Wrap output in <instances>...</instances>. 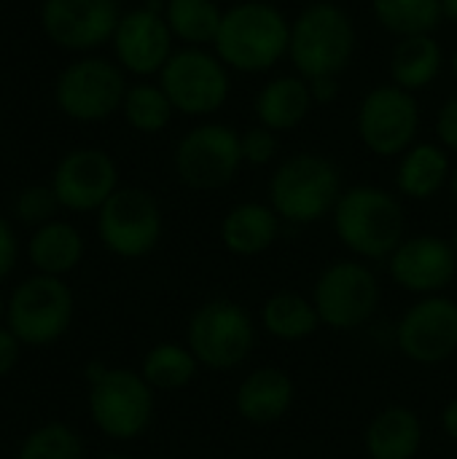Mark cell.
<instances>
[{"label":"cell","instance_id":"1","mask_svg":"<svg viewBox=\"0 0 457 459\" xmlns=\"http://www.w3.org/2000/svg\"><path fill=\"white\" fill-rule=\"evenodd\" d=\"M337 239L358 261H385L407 239V215L401 202L380 186H350L342 191L334 212Z\"/></svg>","mask_w":457,"mask_h":459},{"label":"cell","instance_id":"2","mask_svg":"<svg viewBox=\"0 0 457 459\" xmlns=\"http://www.w3.org/2000/svg\"><path fill=\"white\" fill-rule=\"evenodd\" d=\"M288 40L291 22L280 8L261 0H240L224 11L213 48L229 70L267 73L288 56Z\"/></svg>","mask_w":457,"mask_h":459},{"label":"cell","instance_id":"3","mask_svg":"<svg viewBox=\"0 0 457 459\" xmlns=\"http://www.w3.org/2000/svg\"><path fill=\"white\" fill-rule=\"evenodd\" d=\"M356 24L350 13L334 3H312L291 22L288 59L296 75L339 78L356 54Z\"/></svg>","mask_w":457,"mask_h":459},{"label":"cell","instance_id":"4","mask_svg":"<svg viewBox=\"0 0 457 459\" xmlns=\"http://www.w3.org/2000/svg\"><path fill=\"white\" fill-rule=\"evenodd\" d=\"M339 167L321 153H294L269 178V204L283 223L310 226L334 212L342 196Z\"/></svg>","mask_w":457,"mask_h":459},{"label":"cell","instance_id":"5","mask_svg":"<svg viewBox=\"0 0 457 459\" xmlns=\"http://www.w3.org/2000/svg\"><path fill=\"white\" fill-rule=\"evenodd\" d=\"M256 336V320L240 301L210 299L191 312L186 347L202 368L234 371L253 355Z\"/></svg>","mask_w":457,"mask_h":459},{"label":"cell","instance_id":"6","mask_svg":"<svg viewBox=\"0 0 457 459\" xmlns=\"http://www.w3.org/2000/svg\"><path fill=\"white\" fill-rule=\"evenodd\" d=\"M310 299L326 328L356 331L377 315L382 290L377 274L364 261L342 258L318 274Z\"/></svg>","mask_w":457,"mask_h":459},{"label":"cell","instance_id":"7","mask_svg":"<svg viewBox=\"0 0 457 459\" xmlns=\"http://www.w3.org/2000/svg\"><path fill=\"white\" fill-rule=\"evenodd\" d=\"M159 86L170 97L175 113L183 116H213L229 100V67L205 48L186 46L172 51L159 73Z\"/></svg>","mask_w":457,"mask_h":459},{"label":"cell","instance_id":"8","mask_svg":"<svg viewBox=\"0 0 457 459\" xmlns=\"http://www.w3.org/2000/svg\"><path fill=\"white\" fill-rule=\"evenodd\" d=\"M175 172L191 191H218L240 172L242 151L240 134L226 124H199L189 129L175 145Z\"/></svg>","mask_w":457,"mask_h":459},{"label":"cell","instance_id":"9","mask_svg":"<svg viewBox=\"0 0 457 459\" xmlns=\"http://www.w3.org/2000/svg\"><path fill=\"white\" fill-rule=\"evenodd\" d=\"M127 89V78L116 62L83 56L59 73L54 83V102L73 121H105L121 110Z\"/></svg>","mask_w":457,"mask_h":459},{"label":"cell","instance_id":"10","mask_svg":"<svg viewBox=\"0 0 457 459\" xmlns=\"http://www.w3.org/2000/svg\"><path fill=\"white\" fill-rule=\"evenodd\" d=\"M356 129L369 153L380 159L404 156L420 132V105L412 91L382 83L361 100Z\"/></svg>","mask_w":457,"mask_h":459},{"label":"cell","instance_id":"11","mask_svg":"<svg viewBox=\"0 0 457 459\" xmlns=\"http://www.w3.org/2000/svg\"><path fill=\"white\" fill-rule=\"evenodd\" d=\"M89 411L108 438L132 441L151 425L154 390L129 368H108L97 382H92Z\"/></svg>","mask_w":457,"mask_h":459},{"label":"cell","instance_id":"12","mask_svg":"<svg viewBox=\"0 0 457 459\" xmlns=\"http://www.w3.org/2000/svg\"><path fill=\"white\" fill-rule=\"evenodd\" d=\"M102 245L119 258H143L162 239L159 202L143 188H119L97 218Z\"/></svg>","mask_w":457,"mask_h":459},{"label":"cell","instance_id":"13","mask_svg":"<svg viewBox=\"0 0 457 459\" xmlns=\"http://www.w3.org/2000/svg\"><path fill=\"white\" fill-rule=\"evenodd\" d=\"M73 320L70 288L51 274L22 282L8 301V331L24 344H51Z\"/></svg>","mask_w":457,"mask_h":459},{"label":"cell","instance_id":"14","mask_svg":"<svg viewBox=\"0 0 457 459\" xmlns=\"http://www.w3.org/2000/svg\"><path fill=\"white\" fill-rule=\"evenodd\" d=\"M399 352L417 366L447 363L457 352V301L439 293L417 299L396 325Z\"/></svg>","mask_w":457,"mask_h":459},{"label":"cell","instance_id":"15","mask_svg":"<svg viewBox=\"0 0 457 459\" xmlns=\"http://www.w3.org/2000/svg\"><path fill=\"white\" fill-rule=\"evenodd\" d=\"M119 19L116 0H43L40 5L46 38L67 51H92L113 40Z\"/></svg>","mask_w":457,"mask_h":459},{"label":"cell","instance_id":"16","mask_svg":"<svg viewBox=\"0 0 457 459\" xmlns=\"http://www.w3.org/2000/svg\"><path fill=\"white\" fill-rule=\"evenodd\" d=\"M388 264L393 282L417 299L444 293L457 274L453 242L436 234L407 237L388 258Z\"/></svg>","mask_w":457,"mask_h":459},{"label":"cell","instance_id":"17","mask_svg":"<svg viewBox=\"0 0 457 459\" xmlns=\"http://www.w3.org/2000/svg\"><path fill=\"white\" fill-rule=\"evenodd\" d=\"M51 188L59 207L73 212L100 210L119 191L116 161L100 148H75L59 159Z\"/></svg>","mask_w":457,"mask_h":459},{"label":"cell","instance_id":"18","mask_svg":"<svg viewBox=\"0 0 457 459\" xmlns=\"http://www.w3.org/2000/svg\"><path fill=\"white\" fill-rule=\"evenodd\" d=\"M172 40L175 38L164 19V11L143 5L121 13L110 43L121 70H129L135 75H159L172 56Z\"/></svg>","mask_w":457,"mask_h":459},{"label":"cell","instance_id":"19","mask_svg":"<svg viewBox=\"0 0 457 459\" xmlns=\"http://www.w3.org/2000/svg\"><path fill=\"white\" fill-rule=\"evenodd\" d=\"M294 401H296V385L291 374L277 366L253 368L234 393L237 414L256 428H269L286 420Z\"/></svg>","mask_w":457,"mask_h":459},{"label":"cell","instance_id":"20","mask_svg":"<svg viewBox=\"0 0 457 459\" xmlns=\"http://www.w3.org/2000/svg\"><path fill=\"white\" fill-rule=\"evenodd\" d=\"M280 215L272 204L240 202L221 221V242L237 258H256L267 253L280 237Z\"/></svg>","mask_w":457,"mask_h":459},{"label":"cell","instance_id":"21","mask_svg":"<svg viewBox=\"0 0 457 459\" xmlns=\"http://www.w3.org/2000/svg\"><path fill=\"white\" fill-rule=\"evenodd\" d=\"M423 438L426 430L417 411L409 406H388L369 420L364 446L369 459H415Z\"/></svg>","mask_w":457,"mask_h":459},{"label":"cell","instance_id":"22","mask_svg":"<svg viewBox=\"0 0 457 459\" xmlns=\"http://www.w3.org/2000/svg\"><path fill=\"white\" fill-rule=\"evenodd\" d=\"M315 100L310 91V81L302 75H277L261 86L256 94L253 110L261 126L272 132H291L296 129L312 110Z\"/></svg>","mask_w":457,"mask_h":459},{"label":"cell","instance_id":"23","mask_svg":"<svg viewBox=\"0 0 457 459\" xmlns=\"http://www.w3.org/2000/svg\"><path fill=\"white\" fill-rule=\"evenodd\" d=\"M453 161L442 143H415L399 161L396 186L407 199L426 202L450 186Z\"/></svg>","mask_w":457,"mask_h":459},{"label":"cell","instance_id":"24","mask_svg":"<svg viewBox=\"0 0 457 459\" xmlns=\"http://www.w3.org/2000/svg\"><path fill=\"white\" fill-rule=\"evenodd\" d=\"M321 325L323 323L318 317L312 299H307L296 290H277L261 307L264 333L277 342H286V344L312 339Z\"/></svg>","mask_w":457,"mask_h":459},{"label":"cell","instance_id":"25","mask_svg":"<svg viewBox=\"0 0 457 459\" xmlns=\"http://www.w3.org/2000/svg\"><path fill=\"white\" fill-rule=\"evenodd\" d=\"M442 62L444 54L434 35L401 38L391 54V78L396 86L415 94L428 83H434V78L442 73Z\"/></svg>","mask_w":457,"mask_h":459},{"label":"cell","instance_id":"26","mask_svg":"<svg viewBox=\"0 0 457 459\" xmlns=\"http://www.w3.org/2000/svg\"><path fill=\"white\" fill-rule=\"evenodd\" d=\"M164 19L175 40L205 48L215 43L224 11L218 0H164Z\"/></svg>","mask_w":457,"mask_h":459},{"label":"cell","instance_id":"27","mask_svg":"<svg viewBox=\"0 0 457 459\" xmlns=\"http://www.w3.org/2000/svg\"><path fill=\"white\" fill-rule=\"evenodd\" d=\"M83 255V239L75 226L51 221L40 226L30 239V261L51 277H59L78 266Z\"/></svg>","mask_w":457,"mask_h":459},{"label":"cell","instance_id":"28","mask_svg":"<svg viewBox=\"0 0 457 459\" xmlns=\"http://www.w3.org/2000/svg\"><path fill=\"white\" fill-rule=\"evenodd\" d=\"M197 371H199V360L186 344L164 342L148 350V355L143 358L140 377L151 385V390L175 393L189 387L197 379Z\"/></svg>","mask_w":457,"mask_h":459},{"label":"cell","instance_id":"29","mask_svg":"<svg viewBox=\"0 0 457 459\" xmlns=\"http://www.w3.org/2000/svg\"><path fill=\"white\" fill-rule=\"evenodd\" d=\"M374 19L399 38L434 35L444 22L442 0H372Z\"/></svg>","mask_w":457,"mask_h":459},{"label":"cell","instance_id":"30","mask_svg":"<svg viewBox=\"0 0 457 459\" xmlns=\"http://www.w3.org/2000/svg\"><path fill=\"white\" fill-rule=\"evenodd\" d=\"M121 113L135 132L159 134L170 126L175 108L159 83H135L127 89Z\"/></svg>","mask_w":457,"mask_h":459},{"label":"cell","instance_id":"31","mask_svg":"<svg viewBox=\"0 0 457 459\" xmlns=\"http://www.w3.org/2000/svg\"><path fill=\"white\" fill-rule=\"evenodd\" d=\"M19 459H83V446L70 428L46 425L24 441Z\"/></svg>","mask_w":457,"mask_h":459},{"label":"cell","instance_id":"32","mask_svg":"<svg viewBox=\"0 0 457 459\" xmlns=\"http://www.w3.org/2000/svg\"><path fill=\"white\" fill-rule=\"evenodd\" d=\"M59 202L51 186H27L19 196H16V218L27 226H46L51 223L54 212H57Z\"/></svg>","mask_w":457,"mask_h":459},{"label":"cell","instance_id":"33","mask_svg":"<svg viewBox=\"0 0 457 459\" xmlns=\"http://www.w3.org/2000/svg\"><path fill=\"white\" fill-rule=\"evenodd\" d=\"M240 151H242V161L245 164L267 167V164H272L277 159V151H280L277 132L256 124V126H250L248 132L240 134Z\"/></svg>","mask_w":457,"mask_h":459},{"label":"cell","instance_id":"34","mask_svg":"<svg viewBox=\"0 0 457 459\" xmlns=\"http://www.w3.org/2000/svg\"><path fill=\"white\" fill-rule=\"evenodd\" d=\"M436 137L450 153H457V94L442 105L436 116Z\"/></svg>","mask_w":457,"mask_h":459},{"label":"cell","instance_id":"35","mask_svg":"<svg viewBox=\"0 0 457 459\" xmlns=\"http://www.w3.org/2000/svg\"><path fill=\"white\" fill-rule=\"evenodd\" d=\"M13 261H16V239L11 226L0 218V280L13 269Z\"/></svg>","mask_w":457,"mask_h":459},{"label":"cell","instance_id":"36","mask_svg":"<svg viewBox=\"0 0 457 459\" xmlns=\"http://www.w3.org/2000/svg\"><path fill=\"white\" fill-rule=\"evenodd\" d=\"M19 360V339L11 331H0V377H5Z\"/></svg>","mask_w":457,"mask_h":459},{"label":"cell","instance_id":"37","mask_svg":"<svg viewBox=\"0 0 457 459\" xmlns=\"http://www.w3.org/2000/svg\"><path fill=\"white\" fill-rule=\"evenodd\" d=\"M310 91L315 105H331L339 97V78H315L310 81Z\"/></svg>","mask_w":457,"mask_h":459},{"label":"cell","instance_id":"38","mask_svg":"<svg viewBox=\"0 0 457 459\" xmlns=\"http://www.w3.org/2000/svg\"><path fill=\"white\" fill-rule=\"evenodd\" d=\"M442 430L447 433L450 441H455L457 444V398H453V401L444 406V411H442Z\"/></svg>","mask_w":457,"mask_h":459},{"label":"cell","instance_id":"39","mask_svg":"<svg viewBox=\"0 0 457 459\" xmlns=\"http://www.w3.org/2000/svg\"><path fill=\"white\" fill-rule=\"evenodd\" d=\"M442 11H444V19L457 22V0H442Z\"/></svg>","mask_w":457,"mask_h":459},{"label":"cell","instance_id":"40","mask_svg":"<svg viewBox=\"0 0 457 459\" xmlns=\"http://www.w3.org/2000/svg\"><path fill=\"white\" fill-rule=\"evenodd\" d=\"M450 194H453V199H455L457 204V167L453 169V175H450Z\"/></svg>","mask_w":457,"mask_h":459},{"label":"cell","instance_id":"41","mask_svg":"<svg viewBox=\"0 0 457 459\" xmlns=\"http://www.w3.org/2000/svg\"><path fill=\"white\" fill-rule=\"evenodd\" d=\"M450 242H453V247H455V258H457V229H455V237H453Z\"/></svg>","mask_w":457,"mask_h":459},{"label":"cell","instance_id":"42","mask_svg":"<svg viewBox=\"0 0 457 459\" xmlns=\"http://www.w3.org/2000/svg\"><path fill=\"white\" fill-rule=\"evenodd\" d=\"M453 65H455V75H457V51H455V59H453Z\"/></svg>","mask_w":457,"mask_h":459},{"label":"cell","instance_id":"43","mask_svg":"<svg viewBox=\"0 0 457 459\" xmlns=\"http://www.w3.org/2000/svg\"><path fill=\"white\" fill-rule=\"evenodd\" d=\"M0 317H3V301H0Z\"/></svg>","mask_w":457,"mask_h":459},{"label":"cell","instance_id":"44","mask_svg":"<svg viewBox=\"0 0 457 459\" xmlns=\"http://www.w3.org/2000/svg\"><path fill=\"white\" fill-rule=\"evenodd\" d=\"M105 459H129V457H105Z\"/></svg>","mask_w":457,"mask_h":459}]
</instances>
